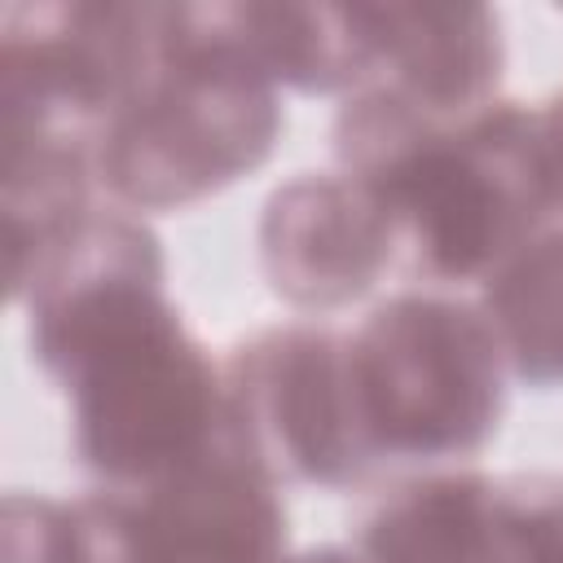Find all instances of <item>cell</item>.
Wrapping results in <instances>:
<instances>
[{"instance_id": "52a82bcc", "label": "cell", "mask_w": 563, "mask_h": 563, "mask_svg": "<svg viewBox=\"0 0 563 563\" xmlns=\"http://www.w3.org/2000/svg\"><path fill=\"white\" fill-rule=\"evenodd\" d=\"M369 563H563V475L449 466L396 479L352 528Z\"/></svg>"}, {"instance_id": "8fae6325", "label": "cell", "mask_w": 563, "mask_h": 563, "mask_svg": "<svg viewBox=\"0 0 563 563\" xmlns=\"http://www.w3.org/2000/svg\"><path fill=\"white\" fill-rule=\"evenodd\" d=\"M220 31L277 84L303 97H352L378 70L369 4L233 0L211 4Z\"/></svg>"}, {"instance_id": "9c48e42d", "label": "cell", "mask_w": 563, "mask_h": 563, "mask_svg": "<svg viewBox=\"0 0 563 563\" xmlns=\"http://www.w3.org/2000/svg\"><path fill=\"white\" fill-rule=\"evenodd\" d=\"M154 563H286L282 484L246 453L238 427L207 457L132 493Z\"/></svg>"}, {"instance_id": "7a4b0ae2", "label": "cell", "mask_w": 563, "mask_h": 563, "mask_svg": "<svg viewBox=\"0 0 563 563\" xmlns=\"http://www.w3.org/2000/svg\"><path fill=\"white\" fill-rule=\"evenodd\" d=\"M282 128V88L220 31L211 4H172L154 70L97 145V194L132 216L185 211L260 172Z\"/></svg>"}, {"instance_id": "8992f818", "label": "cell", "mask_w": 563, "mask_h": 563, "mask_svg": "<svg viewBox=\"0 0 563 563\" xmlns=\"http://www.w3.org/2000/svg\"><path fill=\"white\" fill-rule=\"evenodd\" d=\"M220 369L233 427L277 484L330 493L383 484L356 422L339 325L317 317L264 325L238 339Z\"/></svg>"}, {"instance_id": "5bb4252c", "label": "cell", "mask_w": 563, "mask_h": 563, "mask_svg": "<svg viewBox=\"0 0 563 563\" xmlns=\"http://www.w3.org/2000/svg\"><path fill=\"white\" fill-rule=\"evenodd\" d=\"M286 563H369L356 545H312L303 554H290Z\"/></svg>"}, {"instance_id": "6da1fadb", "label": "cell", "mask_w": 563, "mask_h": 563, "mask_svg": "<svg viewBox=\"0 0 563 563\" xmlns=\"http://www.w3.org/2000/svg\"><path fill=\"white\" fill-rule=\"evenodd\" d=\"M26 312V352L66 400L75 462L141 493L233 435L224 369L167 295L163 238L97 202L9 295Z\"/></svg>"}, {"instance_id": "ba28073f", "label": "cell", "mask_w": 563, "mask_h": 563, "mask_svg": "<svg viewBox=\"0 0 563 563\" xmlns=\"http://www.w3.org/2000/svg\"><path fill=\"white\" fill-rule=\"evenodd\" d=\"M260 273L295 312L361 303L396 273V229L383 198L347 172H295L260 211Z\"/></svg>"}, {"instance_id": "5b68a950", "label": "cell", "mask_w": 563, "mask_h": 563, "mask_svg": "<svg viewBox=\"0 0 563 563\" xmlns=\"http://www.w3.org/2000/svg\"><path fill=\"white\" fill-rule=\"evenodd\" d=\"M172 4L13 0L0 4L4 163H92L123 101L154 70Z\"/></svg>"}, {"instance_id": "277c9868", "label": "cell", "mask_w": 563, "mask_h": 563, "mask_svg": "<svg viewBox=\"0 0 563 563\" xmlns=\"http://www.w3.org/2000/svg\"><path fill=\"white\" fill-rule=\"evenodd\" d=\"M365 185L391 216L396 273L444 290L484 286L554 220L537 106L510 97L413 141Z\"/></svg>"}, {"instance_id": "30bf717a", "label": "cell", "mask_w": 563, "mask_h": 563, "mask_svg": "<svg viewBox=\"0 0 563 563\" xmlns=\"http://www.w3.org/2000/svg\"><path fill=\"white\" fill-rule=\"evenodd\" d=\"M378 31V88L422 123L453 128L501 101L506 35L501 13L488 4H369Z\"/></svg>"}, {"instance_id": "3957f363", "label": "cell", "mask_w": 563, "mask_h": 563, "mask_svg": "<svg viewBox=\"0 0 563 563\" xmlns=\"http://www.w3.org/2000/svg\"><path fill=\"white\" fill-rule=\"evenodd\" d=\"M343 334L352 405L378 479L471 466L497 440L510 369L479 303L400 290Z\"/></svg>"}, {"instance_id": "7c38bea8", "label": "cell", "mask_w": 563, "mask_h": 563, "mask_svg": "<svg viewBox=\"0 0 563 563\" xmlns=\"http://www.w3.org/2000/svg\"><path fill=\"white\" fill-rule=\"evenodd\" d=\"M479 312L523 387H563V220L532 233L484 286Z\"/></svg>"}, {"instance_id": "4fadbf2b", "label": "cell", "mask_w": 563, "mask_h": 563, "mask_svg": "<svg viewBox=\"0 0 563 563\" xmlns=\"http://www.w3.org/2000/svg\"><path fill=\"white\" fill-rule=\"evenodd\" d=\"M537 136H541V163L550 180L554 220H563V88L537 106Z\"/></svg>"}]
</instances>
